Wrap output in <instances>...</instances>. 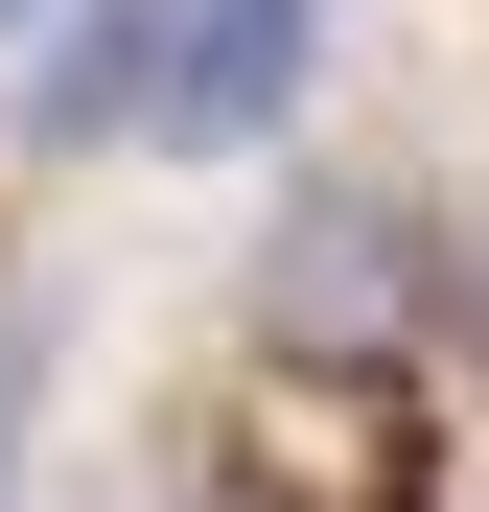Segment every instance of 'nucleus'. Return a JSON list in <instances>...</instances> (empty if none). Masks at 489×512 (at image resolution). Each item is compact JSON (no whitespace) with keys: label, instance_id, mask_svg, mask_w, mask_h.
<instances>
[{"label":"nucleus","instance_id":"nucleus-1","mask_svg":"<svg viewBox=\"0 0 489 512\" xmlns=\"http://www.w3.org/2000/svg\"><path fill=\"white\" fill-rule=\"evenodd\" d=\"M443 210L420 187H303L280 256H257V326H280V373H420V326H443Z\"/></svg>","mask_w":489,"mask_h":512},{"label":"nucleus","instance_id":"nucleus-2","mask_svg":"<svg viewBox=\"0 0 489 512\" xmlns=\"http://www.w3.org/2000/svg\"><path fill=\"white\" fill-rule=\"evenodd\" d=\"M0 47H47V0H0Z\"/></svg>","mask_w":489,"mask_h":512},{"label":"nucleus","instance_id":"nucleus-3","mask_svg":"<svg viewBox=\"0 0 489 512\" xmlns=\"http://www.w3.org/2000/svg\"><path fill=\"white\" fill-rule=\"evenodd\" d=\"M187 512H280V489H187Z\"/></svg>","mask_w":489,"mask_h":512}]
</instances>
